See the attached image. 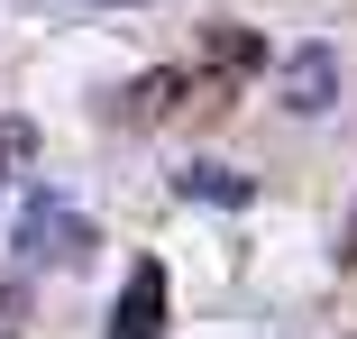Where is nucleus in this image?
Instances as JSON below:
<instances>
[{
    "instance_id": "obj_1",
    "label": "nucleus",
    "mask_w": 357,
    "mask_h": 339,
    "mask_svg": "<svg viewBox=\"0 0 357 339\" xmlns=\"http://www.w3.org/2000/svg\"><path fill=\"white\" fill-rule=\"evenodd\" d=\"M19 257L28 266H83L92 257V220H74L64 202H28L19 211Z\"/></svg>"
},
{
    "instance_id": "obj_4",
    "label": "nucleus",
    "mask_w": 357,
    "mask_h": 339,
    "mask_svg": "<svg viewBox=\"0 0 357 339\" xmlns=\"http://www.w3.org/2000/svg\"><path fill=\"white\" fill-rule=\"evenodd\" d=\"M183 92H192V74H147V83H128L119 119H165V110H174Z\"/></svg>"
},
{
    "instance_id": "obj_3",
    "label": "nucleus",
    "mask_w": 357,
    "mask_h": 339,
    "mask_svg": "<svg viewBox=\"0 0 357 339\" xmlns=\"http://www.w3.org/2000/svg\"><path fill=\"white\" fill-rule=\"evenodd\" d=\"M330 92H339V55L330 46H303L294 64H284V110L312 119V110H330Z\"/></svg>"
},
{
    "instance_id": "obj_6",
    "label": "nucleus",
    "mask_w": 357,
    "mask_h": 339,
    "mask_svg": "<svg viewBox=\"0 0 357 339\" xmlns=\"http://www.w3.org/2000/svg\"><path fill=\"white\" fill-rule=\"evenodd\" d=\"M28 156H37V128H28V119H0V183H19Z\"/></svg>"
},
{
    "instance_id": "obj_5",
    "label": "nucleus",
    "mask_w": 357,
    "mask_h": 339,
    "mask_svg": "<svg viewBox=\"0 0 357 339\" xmlns=\"http://www.w3.org/2000/svg\"><path fill=\"white\" fill-rule=\"evenodd\" d=\"M174 193H183V202H248V174H229V165H183Z\"/></svg>"
},
{
    "instance_id": "obj_7",
    "label": "nucleus",
    "mask_w": 357,
    "mask_h": 339,
    "mask_svg": "<svg viewBox=\"0 0 357 339\" xmlns=\"http://www.w3.org/2000/svg\"><path fill=\"white\" fill-rule=\"evenodd\" d=\"M339 266H357V229H348V239H339Z\"/></svg>"
},
{
    "instance_id": "obj_2",
    "label": "nucleus",
    "mask_w": 357,
    "mask_h": 339,
    "mask_svg": "<svg viewBox=\"0 0 357 339\" xmlns=\"http://www.w3.org/2000/svg\"><path fill=\"white\" fill-rule=\"evenodd\" d=\"M110 339H165V266H156V257L128 266V294H119V312H110Z\"/></svg>"
}]
</instances>
